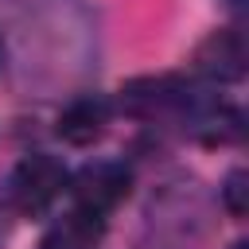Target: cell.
<instances>
[{
	"mask_svg": "<svg viewBox=\"0 0 249 249\" xmlns=\"http://www.w3.org/2000/svg\"><path fill=\"white\" fill-rule=\"evenodd\" d=\"M195 105V86L179 74H148L121 86V109L140 121H156L167 113H183Z\"/></svg>",
	"mask_w": 249,
	"mask_h": 249,
	"instance_id": "cell-2",
	"label": "cell"
},
{
	"mask_svg": "<svg viewBox=\"0 0 249 249\" xmlns=\"http://www.w3.org/2000/svg\"><path fill=\"white\" fill-rule=\"evenodd\" d=\"M105 124H109V101L105 97H78L58 113L54 132L70 148H89L93 140L105 136Z\"/></svg>",
	"mask_w": 249,
	"mask_h": 249,
	"instance_id": "cell-5",
	"label": "cell"
},
{
	"mask_svg": "<svg viewBox=\"0 0 249 249\" xmlns=\"http://www.w3.org/2000/svg\"><path fill=\"white\" fill-rule=\"evenodd\" d=\"M66 183H70V175H66V167L54 156H47V152L23 156L16 163V171H12V202H16L19 214L39 218V214H47L58 202Z\"/></svg>",
	"mask_w": 249,
	"mask_h": 249,
	"instance_id": "cell-1",
	"label": "cell"
},
{
	"mask_svg": "<svg viewBox=\"0 0 249 249\" xmlns=\"http://www.w3.org/2000/svg\"><path fill=\"white\" fill-rule=\"evenodd\" d=\"M128 187H132V175L124 163H89L78 171L74 179V206L78 210H89L97 218H105L109 210H117L124 198H128Z\"/></svg>",
	"mask_w": 249,
	"mask_h": 249,
	"instance_id": "cell-4",
	"label": "cell"
},
{
	"mask_svg": "<svg viewBox=\"0 0 249 249\" xmlns=\"http://www.w3.org/2000/svg\"><path fill=\"white\" fill-rule=\"evenodd\" d=\"M222 206L230 210V218H245V210H249V175L241 167L226 175V183H222Z\"/></svg>",
	"mask_w": 249,
	"mask_h": 249,
	"instance_id": "cell-8",
	"label": "cell"
},
{
	"mask_svg": "<svg viewBox=\"0 0 249 249\" xmlns=\"http://www.w3.org/2000/svg\"><path fill=\"white\" fill-rule=\"evenodd\" d=\"M230 249H249V245H245V241H233V245H230Z\"/></svg>",
	"mask_w": 249,
	"mask_h": 249,
	"instance_id": "cell-9",
	"label": "cell"
},
{
	"mask_svg": "<svg viewBox=\"0 0 249 249\" xmlns=\"http://www.w3.org/2000/svg\"><path fill=\"white\" fill-rule=\"evenodd\" d=\"M101 233H105V218L70 206L62 218H54V222L47 226L39 249H97Z\"/></svg>",
	"mask_w": 249,
	"mask_h": 249,
	"instance_id": "cell-6",
	"label": "cell"
},
{
	"mask_svg": "<svg viewBox=\"0 0 249 249\" xmlns=\"http://www.w3.org/2000/svg\"><path fill=\"white\" fill-rule=\"evenodd\" d=\"M245 66H249L245 35L233 31V27L210 31V35L195 47V54H191V70H195L198 78H206V82H218V86L241 82V78H245Z\"/></svg>",
	"mask_w": 249,
	"mask_h": 249,
	"instance_id": "cell-3",
	"label": "cell"
},
{
	"mask_svg": "<svg viewBox=\"0 0 249 249\" xmlns=\"http://www.w3.org/2000/svg\"><path fill=\"white\" fill-rule=\"evenodd\" d=\"M198 136L206 144H230L241 136V117L233 109H210L198 117Z\"/></svg>",
	"mask_w": 249,
	"mask_h": 249,
	"instance_id": "cell-7",
	"label": "cell"
}]
</instances>
